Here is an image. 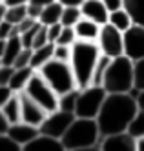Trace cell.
Listing matches in <instances>:
<instances>
[{"mask_svg":"<svg viewBox=\"0 0 144 151\" xmlns=\"http://www.w3.org/2000/svg\"><path fill=\"white\" fill-rule=\"evenodd\" d=\"M139 109L135 96L130 93H108L102 102V107L97 115V126L101 137L122 133L131 120V116Z\"/></svg>","mask_w":144,"mask_h":151,"instance_id":"cell-1","label":"cell"},{"mask_svg":"<svg viewBox=\"0 0 144 151\" xmlns=\"http://www.w3.org/2000/svg\"><path fill=\"white\" fill-rule=\"evenodd\" d=\"M98 57H101V51H98L97 42L77 40L71 46L69 66H71V71H73V77H75L79 89L91 86V75H93Z\"/></svg>","mask_w":144,"mask_h":151,"instance_id":"cell-2","label":"cell"},{"mask_svg":"<svg viewBox=\"0 0 144 151\" xmlns=\"http://www.w3.org/2000/svg\"><path fill=\"white\" fill-rule=\"evenodd\" d=\"M62 146L68 149H79V147H90L101 142V131L95 118H79L75 116L69 124L68 131L60 138Z\"/></svg>","mask_w":144,"mask_h":151,"instance_id":"cell-3","label":"cell"},{"mask_svg":"<svg viewBox=\"0 0 144 151\" xmlns=\"http://www.w3.org/2000/svg\"><path fill=\"white\" fill-rule=\"evenodd\" d=\"M102 88L106 93H130L133 89V60L126 55L111 58L102 80Z\"/></svg>","mask_w":144,"mask_h":151,"instance_id":"cell-4","label":"cell"},{"mask_svg":"<svg viewBox=\"0 0 144 151\" xmlns=\"http://www.w3.org/2000/svg\"><path fill=\"white\" fill-rule=\"evenodd\" d=\"M37 71L42 75V78L51 86L53 91L57 95H64V93H68L71 89H77V82H75L69 62H62V60L51 58L49 62H46Z\"/></svg>","mask_w":144,"mask_h":151,"instance_id":"cell-5","label":"cell"},{"mask_svg":"<svg viewBox=\"0 0 144 151\" xmlns=\"http://www.w3.org/2000/svg\"><path fill=\"white\" fill-rule=\"evenodd\" d=\"M106 91L102 86H88L84 89H79L75 104V116L79 118H97L98 111L102 107V102L106 99Z\"/></svg>","mask_w":144,"mask_h":151,"instance_id":"cell-6","label":"cell"},{"mask_svg":"<svg viewBox=\"0 0 144 151\" xmlns=\"http://www.w3.org/2000/svg\"><path fill=\"white\" fill-rule=\"evenodd\" d=\"M24 93H27L35 102H38L48 113L59 109V95L55 93L51 86L42 78V75L38 71L33 73V77L29 78Z\"/></svg>","mask_w":144,"mask_h":151,"instance_id":"cell-7","label":"cell"},{"mask_svg":"<svg viewBox=\"0 0 144 151\" xmlns=\"http://www.w3.org/2000/svg\"><path fill=\"white\" fill-rule=\"evenodd\" d=\"M97 46H98V51H101L102 55L109 57V58L124 55L122 31H119L117 27H113L108 22L102 24L101 31H98V37H97Z\"/></svg>","mask_w":144,"mask_h":151,"instance_id":"cell-8","label":"cell"},{"mask_svg":"<svg viewBox=\"0 0 144 151\" xmlns=\"http://www.w3.org/2000/svg\"><path fill=\"white\" fill-rule=\"evenodd\" d=\"M75 115L73 113H68V111H51L46 115L44 122L38 126V131L40 135H46V137H51V138H62V135L68 131L69 124L73 122Z\"/></svg>","mask_w":144,"mask_h":151,"instance_id":"cell-9","label":"cell"},{"mask_svg":"<svg viewBox=\"0 0 144 151\" xmlns=\"http://www.w3.org/2000/svg\"><path fill=\"white\" fill-rule=\"evenodd\" d=\"M124 40V55L131 60L144 58V26L133 24L122 33Z\"/></svg>","mask_w":144,"mask_h":151,"instance_id":"cell-10","label":"cell"},{"mask_svg":"<svg viewBox=\"0 0 144 151\" xmlns=\"http://www.w3.org/2000/svg\"><path fill=\"white\" fill-rule=\"evenodd\" d=\"M18 96H20V120L26 122V124H31V126H37L38 127L44 122V118H46L48 111L44 109L38 102L33 100L27 93L20 91Z\"/></svg>","mask_w":144,"mask_h":151,"instance_id":"cell-11","label":"cell"},{"mask_svg":"<svg viewBox=\"0 0 144 151\" xmlns=\"http://www.w3.org/2000/svg\"><path fill=\"white\" fill-rule=\"evenodd\" d=\"M98 147L101 151H137V140L126 131H122L101 137Z\"/></svg>","mask_w":144,"mask_h":151,"instance_id":"cell-12","label":"cell"},{"mask_svg":"<svg viewBox=\"0 0 144 151\" xmlns=\"http://www.w3.org/2000/svg\"><path fill=\"white\" fill-rule=\"evenodd\" d=\"M9 138H13L15 142L18 146H26L27 142H31L35 137L40 135L38 131V127L37 126H31V124H26V122H15V124H11L9 129H7V133H6Z\"/></svg>","mask_w":144,"mask_h":151,"instance_id":"cell-13","label":"cell"},{"mask_svg":"<svg viewBox=\"0 0 144 151\" xmlns=\"http://www.w3.org/2000/svg\"><path fill=\"white\" fill-rule=\"evenodd\" d=\"M80 13L84 18L88 20H93L95 24L102 26L108 22V9L104 7L102 0H84L82 6H80Z\"/></svg>","mask_w":144,"mask_h":151,"instance_id":"cell-14","label":"cell"},{"mask_svg":"<svg viewBox=\"0 0 144 151\" xmlns=\"http://www.w3.org/2000/svg\"><path fill=\"white\" fill-rule=\"evenodd\" d=\"M22 151H66L62 142L59 138H51L46 135H38L27 142L26 146H22Z\"/></svg>","mask_w":144,"mask_h":151,"instance_id":"cell-15","label":"cell"},{"mask_svg":"<svg viewBox=\"0 0 144 151\" xmlns=\"http://www.w3.org/2000/svg\"><path fill=\"white\" fill-rule=\"evenodd\" d=\"M75 31V37L77 40H84V42H97L98 37V31H101V26L95 24L93 20H88V18H80L79 22L73 26Z\"/></svg>","mask_w":144,"mask_h":151,"instance_id":"cell-16","label":"cell"},{"mask_svg":"<svg viewBox=\"0 0 144 151\" xmlns=\"http://www.w3.org/2000/svg\"><path fill=\"white\" fill-rule=\"evenodd\" d=\"M33 73H35V69H33L31 66H27V68H15L13 75H11V78H9V84H7L11 88V91L13 93L24 91L27 82H29V78L33 77Z\"/></svg>","mask_w":144,"mask_h":151,"instance_id":"cell-17","label":"cell"},{"mask_svg":"<svg viewBox=\"0 0 144 151\" xmlns=\"http://www.w3.org/2000/svg\"><path fill=\"white\" fill-rule=\"evenodd\" d=\"M53 47H55V44H46V46L35 47V49L31 51V62H29V66L35 71L40 69L44 64L53 58Z\"/></svg>","mask_w":144,"mask_h":151,"instance_id":"cell-18","label":"cell"},{"mask_svg":"<svg viewBox=\"0 0 144 151\" xmlns=\"http://www.w3.org/2000/svg\"><path fill=\"white\" fill-rule=\"evenodd\" d=\"M24 49L20 42V37L18 35H13L6 40V47H4V55H2V64L4 66H13V62L17 58V55Z\"/></svg>","mask_w":144,"mask_h":151,"instance_id":"cell-19","label":"cell"},{"mask_svg":"<svg viewBox=\"0 0 144 151\" xmlns=\"http://www.w3.org/2000/svg\"><path fill=\"white\" fill-rule=\"evenodd\" d=\"M60 15H62V6L55 0L49 6H46L40 11V17H38V22L42 26H51V24H59L60 22Z\"/></svg>","mask_w":144,"mask_h":151,"instance_id":"cell-20","label":"cell"},{"mask_svg":"<svg viewBox=\"0 0 144 151\" xmlns=\"http://www.w3.org/2000/svg\"><path fill=\"white\" fill-rule=\"evenodd\" d=\"M108 24H111L113 27H117L119 31H122V33H124L128 27L133 26V20H131L130 13L122 7V9H117V11H111V13L108 15Z\"/></svg>","mask_w":144,"mask_h":151,"instance_id":"cell-21","label":"cell"},{"mask_svg":"<svg viewBox=\"0 0 144 151\" xmlns=\"http://www.w3.org/2000/svg\"><path fill=\"white\" fill-rule=\"evenodd\" d=\"M0 109H2V113L6 115V118L11 124L20 122V96H18V93L11 95V99L0 107Z\"/></svg>","mask_w":144,"mask_h":151,"instance_id":"cell-22","label":"cell"},{"mask_svg":"<svg viewBox=\"0 0 144 151\" xmlns=\"http://www.w3.org/2000/svg\"><path fill=\"white\" fill-rule=\"evenodd\" d=\"M124 9L130 13L133 24L144 26V0H124Z\"/></svg>","mask_w":144,"mask_h":151,"instance_id":"cell-23","label":"cell"},{"mask_svg":"<svg viewBox=\"0 0 144 151\" xmlns=\"http://www.w3.org/2000/svg\"><path fill=\"white\" fill-rule=\"evenodd\" d=\"M126 133L131 135L135 140L144 137V111L142 109H137L135 115L131 116V120H130V124L126 127Z\"/></svg>","mask_w":144,"mask_h":151,"instance_id":"cell-24","label":"cell"},{"mask_svg":"<svg viewBox=\"0 0 144 151\" xmlns=\"http://www.w3.org/2000/svg\"><path fill=\"white\" fill-rule=\"evenodd\" d=\"M109 62H111V58L101 53V57H98V60L95 64L93 75H91V86H102V80H104V75H106V69L109 66Z\"/></svg>","mask_w":144,"mask_h":151,"instance_id":"cell-25","label":"cell"},{"mask_svg":"<svg viewBox=\"0 0 144 151\" xmlns=\"http://www.w3.org/2000/svg\"><path fill=\"white\" fill-rule=\"evenodd\" d=\"M77 96H79V88L71 89L64 95H59V109L60 111H68L73 113L75 111V104H77ZM75 115V113H73Z\"/></svg>","mask_w":144,"mask_h":151,"instance_id":"cell-26","label":"cell"},{"mask_svg":"<svg viewBox=\"0 0 144 151\" xmlns=\"http://www.w3.org/2000/svg\"><path fill=\"white\" fill-rule=\"evenodd\" d=\"M80 18H82L80 7H62V15H60V24L62 26L73 27Z\"/></svg>","mask_w":144,"mask_h":151,"instance_id":"cell-27","label":"cell"},{"mask_svg":"<svg viewBox=\"0 0 144 151\" xmlns=\"http://www.w3.org/2000/svg\"><path fill=\"white\" fill-rule=\"evenodd\" d=\"M27 6V4H26ZM26 6H9L6 7V15H4V20H7L9 24H20L22 20L27 17L26 13Z\"/></svg>","mask_w":144,"mask_h":151,"instance_id":"cell-28","label":"cell"},{"mask_svg":"<svg viewBox=\"0 0 144 151\" xmlns=\"http://www.w3.org/2000/svg\"><path fill=\"white\" fill-rule=\"evenodd\" d=\"M133 88L137 91L144 89V58L133 62Z\"/></svg>","mask_w":144,"mask_h":151,"instance_id":"cell-29","label":"cell"},{"mask_svg":"<svg viewBox=\"0 0 144 151\" xmlns=\"http://www.w3.org/2000/svg\"><path fill=\"white\" fill-rule=\"evenodd\" d=\"M77 42V37H75V31H73V27H66V26H62V29H60V35H59V38H57V42L55 44H62V46H73Z\"/></svg>","mask_w":144,"mask_h":151,"instance_id":"cell-30","label":"cell"},{"mask_svg":"<svg viewBox=\"0 0 144 151\" xmlns=\"http://www.w3.org/2000/svg\"><path fill=\"white\" fill-rule=\"evenodd\" d=\"M69 57H71V46L55 44V47H53V58H55V60L69 62Z\"/></svg>","mask_w":144,"mask_h":151,"instance_id":"cell-31","label":"cell"},{"mask_svg":"<svg viewBox=\"0 0 144 151\" xmlns=\"http://www.w3.org/2000/svg\"><path fill=\"white\" fill-rule=\"evenodd\" d=\"M46 44H51V42L48 40V29L46 26H38L37 29V33H35V38H33V46L31 49H35V47H40V46H46Z\"/></svg>","mask_w":144,"mask_h":151,"instance_id":"cell-32","label":"cell"},{"mask_svg":"<svg viewBox=\"0 0 144 151\" xmlns=\"http://www.w3.org/2000/svg\"><path fill=\"white\" fill-rule=\"evenodd\" d=\"M31 47H24L18 55H17V58H15V62H13V68H27L29 66V62H31Z\"/></svg>","mask_w":144,"mask_h":151,"instance_id":"cell-33","label":"cell"},{"mask_svg":"<svg viewBox=\"0 0 144 151\" xmlns=\"http://www.w3.org/2000/svg\"><path fill=\"white\" fill-rule=\"evenodd\" d=\"M0 151H22V146H18L7 135H0Z\"/></svg>","mask_w":144,"mask_h":151,"instance_id":"cell-34","label":"cell"},{"mask_svg":"<svg viewBox=\"0 0 144 151\" xmlns=\"http://www.w3.org/2000/svg\"><path fill=\"white\" fill-rule=\"evenodd\" d=\"M13 35H18L17 33V26L15 24H9L7 20H2V22H0V38L7 40L9 37H13Z\"/></svg>","mask_w":144,"mask_h":151,"instance_id":"cell-35","label":"cell"},{"mask_svg":"<svg viewBox=\"0 0 144 151\" xmlns=\"http://www.w3.org/2000/svg\"><path fill=\"white\" fill-rule=\"evenodd\" d=\"M46 29H48V40L51 42V44H55V42H57V38H59V35H60L62 24H60V22H59V24H51V26H46Z\"/></svg>","mask_w":144,"mask_h":151,"instance_id":"cell-36","label":"cell"},{"mask_svg":"<svg viewBox=\"0 0 144 151\" xmlns=\"http://www.w3.org/2000/svg\"><path fill=\"white\" fill-rule=\"evenodd\" d=\"M13 66H0V86H7L9 84V78H11V75H13Z\"/></svg>","mask_w":144,"mask_h":151,"instance_id":"cell-37","label":"cell"},{"mask_svg":"<svg viewBox=\"0 0 144 151\" xmlns=\"http://www.w3.org/2000/svg\"><path fill=\"white\" fill-rule=\"evenodd\" d=\"M102 4L108 9V13H111V11H117V9L124 7V0H102Z\"/></svg>","mask_w":144,"mask_h":151,"instance_id":"cell-38","label":"cell"},{"mask_svg":"<svg viewBox=\"0 0 144 151\" xmlns=\"http://www.w3.org/2000/svg\"><path fill=\"white\" fill-rule=\"evenodd\" d=\"M11 95H13V91H11L9 86H0V107L11 99Z\"/></svg>","mask_w":144,"mask_h":151,"instance_id":"cell-39","label":"cell"},{"mask_svg":"<svg viewBox=\"0 0 144 151\" xmlns=\"http://www.w3.org/2000/svg\"><path fill=\"white\" fill-rule=\"evenodd\" d=\"M40 11H42V9H40V7H37V6H33V4H27V6H26V13H27V17H29V18L38 20Z\"/></svg>","mask_w":144,"mask_h":151,"instance_id":"cell-40","label":"cell"},{"mask_svg":"<svg viewBox=\"0 0 144 151\" xmlns=\"http://www.w3.org/2000/svg\"><path fill=\"white\" fill-rule=\"evenodd\" d=\"M11 122L6 118V115L2 113V109H0V135H6L7 133V129H9Z\"/></svg>","mask_w":144,"mask_h":151,"instance_id":"cell-41","label":"cell"},{"mask_svg":"<svg viewBox=\"0 0 144 151\" xmlns=\"http://www.w3.org/2000/svg\"><path fill=\"white\" fill-rule=\"evenodd\" d=\"M62 7H80L84 0H57Z\"/></svg>","mask_w":144,"mask_h":151,"instance_id":"cell-42","label":"cell"},{"mask_svg":"<svg viewBox=\"0 0 144 151\" xmlns=\"http://www.w3.org/2000/svg\"><path fill=\"white\" fill-rule=\"evenodd\" d=\"M135 102H137V107H139V109L144 111V89L137 91V95H135Z\"/></svg>","mask_w":144,"mask_h":151,"instance_id":"cell-43","label":"cell"},{"mask_svg":"<svg viewBox=\"0 0 144 151\" xmlns=\"http://www.w3.org/2000/svg\"><path fill=\"white\" fill-rule=\"evenodd\" d=\"M51 2H55V0H29L27 4H33V6H37V7L44 9V7H46V6H49Z\"/></svg>","mask_w":144,"mask_h":151,"instance_id":"cell-44","label":"cell"},{"mask_svg":"<svg viewBox=\"0 0 144 151\" xmlns=\"http://www.w3.org/2000/svg\"><path fill=\"white\" fill-rule=\"evenodd\" d=\"M27 2L29 0H2V4L6 7H9V6H26Z\"/></svg>","mask_w":144,"mask_h":151,"instance_id":"cell-45","label":"cell"},{"mask_svg":"<svg viewBox=\"0 0 144 151\" xmlns=\"http://www.w3.org/2000/svg\"><path fill=\"white\" fill-rule=\"evenodd\" d=\"M68 151H101V147L97 146H90V147H79V149H68Z\"/></svg>","mask_w":144,"mask_h":151,"instance_id":"cell-46","label":"cell"},{"mask_svg":"<svg viewBox=\"0 0 144 151\" xmlns=\"http://www.w3.org/2000/svg\"><path fill=\"white\" fill-rule=\"evenodd\" d=\"M137 151H144V137L137 138Z\"/></svg>","mask_w":144,"mask_h":151,"instance_id":"cell-47","label":"cell"},{"mask_svg":"<svg viewBox=\"0 0 144 151\" xmlns=\"http://www.w3.org/2000/svg\"><path fill=\"white\" fill-rule=\"evenodd\" d=\"M4 15H6V6H4L2 2H0V22L4 20Z\"/></svg>","mask_w":144,"mask_h":151,"instance_id":"cell-48","label":"cell"},{"mask_svg":"<svg viewBox=\"0 0 144 151\" xmlns=\"http://www.w3.org/2000/svg\"><path fill=\"white\" fill-rule=\"evenodd\" d=\"M0 2H2V0H0Z\"/></svg>","mask_w":144,"mask_h":151,"instance_id":"cell-49","label":"cell"}]
</instances>
